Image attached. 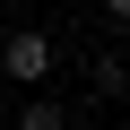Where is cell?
Returning a JSON list of instances; mask_svg holds the SVG:
<instances>
[{"mask_svg": "<svg viewBox=\"0 0 130 130\" xmlns=\"http://www.w3.org/2000/svg\"><path fill=\"white\" fill-rule=\"evenodd\" d=\"M52 35H35V26H0V87H43L52 78Z\"/></svg>", "mask_w": 130, "mask_h": 130, "instance_id": "cell-1", "label": "cell"}, {"mask_svg": "<svg viewBox=\"0 0 130 130\" xmlns=\"http://www.w3.org/2000/svg\"><path fill=\"white\" fill-rule=\"evenodd\" d=\"M9 130H70V113H61L52 95H35V104H18V121Z\"/></svg>", "mask_w": 130, "mask_h": 130, "instance_id": "cell-2", "label": "cell"}, {"mask_svg": "<svg viewBox=\"0 0 130 130\" xmlns=\"http://www.w3.org/2000/svg\"><path fill=\"white\" fill-rule=\"evenodd\" d=\"M87 87H95V95H121V61H113V52L87 61Z\"/></svg>", "mask_w": 130, "mask_h": 130, "instance_id": "cell-3", "label": "cell"}, {"mask_svg": "<svg viewBox=\"0 0 130 130\" xmlns=\"http://www.w3.org/2000/svg\"><path fill=\"white\" fill-rule=\"evenodd\" d=\"M104 9H113V18H121V26H130V0H104Z\"/></svg>", "mask_w": 130, "mask_h": 130, "instance_id": "cell-4", "label": "cell"}, {"mask_svg": "<svg viewBox=\"0 0 130 130\" xmlns=\"http://www.w3.org/2000/svg\"><path fill=\"white\" fill-rule=\"evenodd\" d=\"M0 121H9V87H0Z\"/></svg>", "mask_w": 130, "mask_h": 130, "instance_id": "cell-5", "label": "cell"}]
</instances>
